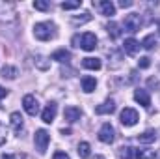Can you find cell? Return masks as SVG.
<instances>
[{"label":"cell","mask_w":160,"mask_h":159,"mask_svg":"<svg viewBox=\"0 0 160 159\" xmlns=\"http://www.w3.org/2000/svg\"><path fill=\"white\" fill-rule=\"evenodd\" d=\"M52 159H71V157H69V156H67L65 152H56V154H54V157H52Z\"/></svg>","instance_id":"4dcf8cb0"},{"label":"cell","mask_w":160,"mask_h":159,"mask_svg":"<svg viewBox=\"0 0 160 159\" xmlns=\"http://www.w3.org/2000/svg\"><path fill=\"white\" fill-rule=\"evenodd\" d=\"M0 159H21L19 156H13V154H4Z\"/></svg>","instance_id":"d6a6232c"},{"label":"cell","mask_w":160,"mask_h":159,"mask_svg":"<svg viewBox=\"0 0 160 159\" xmlns=\"http://www.w3.org/2000/svg\"><path fill=\"white\" fill-rule=\"evenodd\" d=\"M80 116H82V111L78 107H65V111H63V118L69 123H75L77 120H80Z\"/></svg>","instance_id":"8fae6325"},{"label":"cell","mask_w":160,"mask_h":159,"mask_svg":"<svg viewBox=\"0 0 160 159\" xmlns=\"http://www.w3.org/2000/svg\"><path fill=\"white\" fill-rule=\"evenodd\" d=\"M17 75H19L17 68H11V66H4L2 68V77L4 79H15Z\"/></svg>","instance_id":"7402d4cb"},{"label":"cell","mask_w":160,"mask_h":159,"mask_svg":"<svg viewBox=\"0 0 160 159\" xmlns=\"http://www.w3.org/2000/svg\"><path fill=\"white\" fill-rule=\"evenodd\" d=\"M80 6H82V0H77V2H62L63 9H77Z\"/></svg>","instance_id":"4316f807"},{"label":"cell","mask_w":160,"mask_h":159,"mask_svg":"<svg viewBox=\"0 0 160 159\" xmlns=\"http://www.w3.org/2000/svg\"><path fill=\"white\" fill-rule=\"evenodd\" d=\"M95 86H97V80L93 79V77H84V79H82V90H84L86 94L93 92Z\"/></svg>","instance_id":"ffe728a7"},{"label":"cell","mask_w":160,"mask_h":159,"mask_svg":"<svg viewBox=\"0 0 160 159\" xmlns=\"http://www.w3.org/2000/svg\"><path fill=\"white\" fill-rule=\"evenodd\" d=\"M114 139H116V135H114V127H112L108 122L102 123V127H101V131H99V140L104 142V144H112Z\"/></svg>","instance_id":"ba28073f"},{"label":"cell","mask_w":160,"mask_h":159,"mask_svg":"<svg viewBox=\"0 0 160 159\" xmlns=\"http://www.w3.org/2000/svg\"><path fill=\"white\" fill-rule=\"evenodd\" d=\"M118 156H119V159H134L136 150L132 146H121L119 150H118Z\"/></svg>","instance_id":"ac0fdd59"},{"label":"cell","mask_w":160,"mask_h":159,"mask_svg":"<svg viewBox=\"0 0 160 159\" xmlns=\"http://www.w3.org/2000/svg\"><path fill=\"white\" fill-rule=\"evenodd\" d=\"M34 142H36L38 152H39V154H45V152H47V146H48V142H50V135H48V131H45V129H38V131H36V137H34Z\"/></svg>","instance_id":"277c9868"},{"label":"cell","mask_w":160,"mask_h":159,"mask_svg":"<svg viewBox=\"0 0 160 159\" xmlns=\"http://www.w3.org/2000/svg\"><path fill=\"white\" fill-rule=\"evenodd\" d=\"M106 30H108V34H110L112 40H118V38L121 36V30H119V26H118L116 23H108V25H106Z\"/></svg>","instance_id":"603a6c76"},{"label":"cell","mask_w":160,"mask_h":159,"mask_svg":"<svg viewBox=\"0 0 160 159\" xmlns=\"http://www.w3.org/2000/svg\"><path fill=\"white\" fill-rule=\"evenodd\" d=\"M123 26H125V30L130 32V34L138 32L140 26H142V15H140V13H128V15L125 17V21H123Z\"/></svg>","instance_id":"3957f363"},{"label":"cell","mask_w":160,"mask_h":159,"mask_svg":"<svg viewBox=\"0 0 160 159\" xmlns=\"http://www.w3.org/2000/svg\"><path fill=\"white\" fill-rule=\"evenodd\" d=\"M155 45H157V38H155L153 34L145 36V38H143V41H142V47H143V49H153Z\"/></svg>","instance_id":"d4e9b609"},{"label":"cell","mask_w":160,"mask_h":159,"mask_svg":"<svg viewBox=\"0 0 160 159\" xmlns=\"http://www.w3.org/2000/svg\"><path fill=\"white\" fill-rule=\"evenodd\" d=\"M155 157H157V152L155 150H147V148L136 150V156H134V159H155Z\"/></svg>","instance_id":"44dd1931"},{"label":"cell","mask_w":160,"mask_h":159,"mask_svg":"<svg viewBox=\"0 0 160 159\" xmlns=\"http://www.w3.org/2000/svg\"><path fill=\"white\" fill-rule=\"evenodd\" d=\"M6 96H8V90H6V88H2V86H0V99H4V97H6Z\"/></svg>","instance_id":"836d02e7"},{"label":"cell","mask_w":160,"mask_h":159,"mask_svg":"<svg viewBox=\"0 0 160 159\" xmlns=\"http://www.w3.org/2000/svg\"><path fill=\"white\" fill-rule=\"evenodd\" d=\"M34 8H36V9H41V11H47L50 6H48V2H41V0H36V2H34Z\"/></svg>","instance_id":"83f0119b"},{"label":"cell","mask_w":160,"mask_h":159,"mask_svg":"<svg viewBox=\"0 0 160 159\" xmlns=\"http://www.w3.org/2000/svg\"><path fill=\"white\" fill-rule=\"evenodd\" d=\"M56 112H58L56 103H48V105L45 107V111L41 112V120H43L45 123H50V122H54V118H56Z\"/></svg>","instance_id":"9c48e42d"},{"label":"cell","mask_w":160,"mask_h":159,"mask_svg":"<svg viewBox=\"0 0 160 159\" xmlns=\"http://www.w3.org/2000/svg\"><path fill=\"white\" fill-rule=\"evenodd\" d=\"M132 4H134V2H130V0H121V2H119L121 8H130Z\"/></svg>","instance_id":"1f68e13d"},{"label":"cell","mask_w":160,"mask_h":159,"mask_svg":"<svg viewBox=\"0 0 160 159\" xmlns=\"http://www.w3.org/2000/svg\"><path fill=\"white\" fill-rule=\"evenodd\" d=\"M9 123H11V127H13V129L19 133V131L22 129V125H24L21 112H11V116H9Z\"/></svg>","instance_id":"e0dca14e"},{"label":"cell","mask_w":160,"mask_h":159,"mask_svg":"<svg viewBox=\"0 0 160 159\" xmlns=\"http://www.w3.org/2000/svg\"><path fill=\"white\" fill-rule=\"evenodd\" d=\"M50 58H52V60H56V62H62V64L65 62V64H67V62L71 60V52H69V51H65V49H58V51H54V52H52V56H50Z\"/></svg>","instance_id":"9a60e30c"},{"label":"cell","mask_w":160,"mask_h":159,"mask_svg":"<svg viewBox=\"0 0 160 159\" xmlns=\"http://www.w3.org/2000/svg\"><path fill=\"white\" fill-rule=\"evenodd\" d=\"M88 21H91V15H89L88 11H84L82 17H78V15L73 17V23H75V25H84V23H88Z\"/></svg>","instance_id":"484cf974"},{"label":"cell","mask_w":160,"mask_h":159,"mask_svg":"<svg viewBox=\"0 0 160 159\" xmlns=\"http://www.w3.org/2000/svg\"><path fill=\"white\" fill-rule=\"evenodd\" d=\"M119 120H121V123H123L125 127H132V125H136V123H138L140 116H138V112H136L134 109L127 107V109H123V111H121Z\"/></svg>","instance_id":"5b68a950"},{"label":"cell","mask_w":160,"mask_h":159,"mask_svg":"<svg viewBox=\"0 0 160 159\" xmlns=\"http://www.w3.org/2000/svg\"><path fill=\"white\" fill-rule=\"evenodd\" d=\"M134 99H136L142 107H145V109L151 107V97H149L147 90H143V88H138V90L134 92Z\"/></svg>","instance_id":"30bf717a"},{"label":"cell","mask_w":160,"mask_h":159,"mask_svg":"<svg viewBox=\"0 0 160 159\" xmlns=\"http://www.w3.org/2000/svg\"><path fill=\"white\" fill-rule=\"evenodd\" d=\"M138 66H140L142 69H145V68H149V66H151V60H149L147 56H143V58H140V60H138Z\"/></svg>","instance_id":"f1b7e54d"},{"label":"cell","mask_w":160,"mask_h":159,"mask_svg":"<svg viewBox=\"0 0 160 159\" xmlns=\"http://www.w3.org/2000/svg\"><path fill=\"white\" fill-rule=\"evenodd\" d=\"M97 8H99V9H101V13H102V15H106V17L116 15V6H114L110 0H101V2H97Z\"/></svg>","instance_id":"7c38bea8"},{"label":"cell","mask_w":160,"mask_h":159,"mask_svg":"<svg viewBox=\"0 0 160 159\" xmlns=\"http://www.w3.org/2000/svg\"><path fill=\"white\" fill-rule=\"evenodd\" d=\"M158 28H160V21H158Z\"/></svg>","instance_id":"e575fe53"},{"label":"cell","mask_w":160,"mask_h":159,"mask_svg":"<svg viewBox=\"0 0 160 159\" xmlns=\"http://www.w3.org/2000/svg\"><path fill=\"white\" fill-rule=\"evenodd\" d=\"M138 140H140L142 144H151V142L157 140V133H155L153 129H147V131H143L142 135H138Z\"/></svg>","instance_id":"2e32d148"},{"label":"cell","mask_w":160,"mask_h":159,"mask_svg":"<svg viewBox=\"0 0 160 159\" xmlns=\"http://www.w3.org/2000/svg\"><path fill=\"white\" fill-rule=\"evenodd\" d=\"M140 43L134 40V38H128V40H125V43H123V49H125V52L127 54H130V56H134L138 51H140Z\"/></svg>","instance_id":"5bb4252c"},{"label":"cell","mask_w":160,"mask_h":159,"mask_svg":"<svg viewBox=\"0 0 160 159\" xmlns=\"http://www.w3.org/2000/svg\"><path fill=\"white\" fill-rule=\"evenodd\" d=\"M114 111H116V103H114V99H106L104 103H101V105L95 109L97 114H112Z\"/></svg>","instance_id":"4fadbf2b"},{"label":"cell","mask_w":160,"mask_h":159,"mask_svg":"<svg viewBox=\"0 0 160 159\" xmlns=\"http://www.w3.org/2000/svg\"><path fill=\"white\" fill-rule=\"evenodd\" d=\"M73 43H75V47H80L84 51H95V47H97V36L91 34V32H86L82 36H75Z\"/></svg>","instance_id":"7a4b0ae2"},{"label":"cell","mask_w":160,"mask_h":159,"mask_svg":"<svg viewBox=\"0 0 160 159\" xmlns=\"http://www.w3.org/2000/svg\"><path fill=\"white\" fill-rule=\"evenodd\" d=\"M34 36L39 41H48V40H52V38H56V25L48 23V21L38 23L34 26Z\"/></svg>","instance_id":"6da1fadb"},{"label":"cell","mask_w":160,"mask_h":159,"mask_svg":"<svg viewBox=\"0 0 160 159\" xmlns=\"http://www.w3.org/2000/svg\"><path fill=\"white\" fill-rule=\"evenodd\" d=\"M78 156L84 159H88L91 156V146L88 144V142H80L78 144Z\"/></svg>","instance_id":"cb8c5ba5"},{"label":"cell","mask_w":160,"mask_h":159,"mask_svg":"<svg viewBox=\"0 0 160 159\" xmlns=\"http://www.w3.org/2000/svg\"><path fill=\"white\" fill-rule=\"evenodd\" d=\"M82 66L86 68V69H101V60L99 58H84L82 60Z\"/></svg>","instance_id":"d6986e66"},{"label":"cell","mask_w":160,"mask_h":159,"mask_svg":"<svg viewBox=\"0 0 160 159\" xmlns=\"http://www.w3.org/2000/svg\"><path fill=\"white\" fill-rule=\"evenodd\" d=\"M6 137H8V129H6V125L0 123V146L6 142Z\"/></svg>","instance_id":"f546056e"},{"label":"cell","mask_w":160,"mask_h":159,"mask_svg":"<svg viewBox=\"0 0 160 159\" xmlns=\"http://www.w3.org/2000/svg\"><path fill=\"white\" fill-rule=\"evenodd\" d=\"M15 17H17L15 6L9 4V2H0V21L11 23V21H15Z\"/></svg>","instance_id":"8992f818"},{"label":"cell","mask_w":160,"mask_h":159,"mask_svg":"<svg viewBox=\"0 0 160 159\" xmlns=\"http://www.w3.org/2000/svg\"><path fill=\"white\" fill-rule=\"evenodd\" d=\"M22 107H24V111L30 114V116H36L38 112H39V103H38V99L34 97V96H24V99H22Z\"/></svg>","instance_id":"52a82bcc"}]
</instances>
